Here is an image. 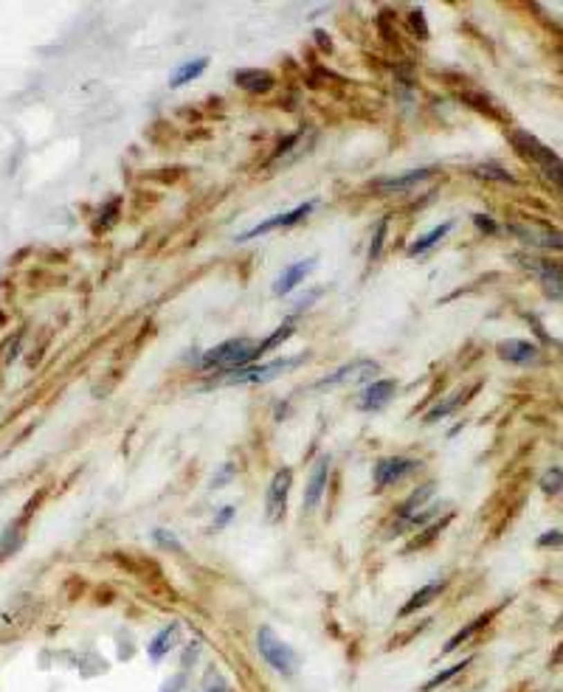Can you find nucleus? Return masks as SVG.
Returning a JSON list of instances; mask_svg holds the SVG:
<instances>
[{
  "label": "nucleus",
  "mask_w": 563,
  "mask_h": 692,
  "mask_svg": "<svg viewBox=\"0 0 563 692\" xmlns=\"http://www.w3.org/2000/svg\"><path fill=\"white\" fill-rule=\"evenodd\" d=\"M301 363H307V355H293V358H279L262 366H242L234 372H223L217 380H211V385H259V383H271L293 369H298Z\"/></svg>",
  "instance_id": "f257e3e1"
},
{
  "label": "nucleus",
  "mask_w": 563,
  "mask_h": 692,
  "mask_svg": "<svg viewBox=\"0 0 563 692\" xmlns=\"http://www.w3.org/2000/svg\"><path fill=\"white\" fill-rule=\"evenodd\" d=\"M524 271H530L538 284L544 287V293L549 298H563V268L555 262H544V259H533V256H518Z\"/></svg>",
  "instance_id": "1a4fd4ad"
},
{
  "label": "nucleus",
  "mask_w": 563,
  "mask_h": 692,
  "mask_svg": "<svg viewBox=\"0 0 563 692\" xmlns=\"http://www.w3.org/2000/svg\"><path fill=\"white\" fill-rule=\"evenodd\" d=\"M327 475H330V456L321 453L313 462L310 475H307V487H305V509L307 512H313L319 507V501H321V495L327 490Z\"/></svg>",
  "instance_id": "9b49d317"
},
{
  "label": "nucleus",
  "mask_w": 563,
  "mask_h": 692,
  "mask_svg": "<svg viewBox=\"0 0 563 692\" xmlns=\"http://www.w3.org/2000/svg\"><path fill=\"white\" fill-rule=\"evenodd\" d=\"M538 549H563V529H549L538 538Z\"/></svg>",
  "instance_id": "c85d7f7f"
},
{
  "label": "nucleus",
  "mask_w": 563,
  "mask_h": 692,
  "mask_svg": "<svg viewBox=\"0 0 563 692\" xmlns=\"http://www.w3.org/2000/svg\"><path fill=\"white\" fill-rule=\"evenodd\" d=\"M431 172H434V169H414V172H403V175H395V178L375 181V183H372V189H377V192H409V189H414L417 183L428 181V178H431Z\"/></svg>",
  "instance_id": "2eb2a0df"
},
{
  "label": "nucleus",
  "mask_w": 563,
  "mask_h": 692,
  "mask_svg": "<svg viewBox=\"0 0 563 692\" xmlns=\"http://www.w3.org/2000/svg\"><path fill=\"white\" fill-rule=\"evenodd\" d=\"M488 619H490V614H488V617H479V619H473V622H470V625H467L465 630L454 633V636H451V639L445 641V647H443V653H454V650H456V647H459L462 641H467V639H470V636H473L476 630H479V628H482V625H485Z\"/></svg>",
  "instance_id": "393cba45"
},
{
  "label": "nucleus",
  "mask_w": 563,
  "mask_h": 692,
  "mask_svg": "<svg viewBox=\"0 0 563 692\" xmlns=\"http://www.w3.org/2000/svg\"><path fill=\"white\" fill-rule=\"evenodd\" d=\"M411 26H414V28H420V34H422V37L428 34L425 20H422V12H420V9H417V12H411Z\"/></svg>",
  "instance_id": "f704fd0d"
},
{
  "label": "nucleus",
  "mask_w": 563,
  "mask_h": 692,
  "mask_svg": "<svg viewBox=\"0 0 563 692\" xmlns=\"http://www.w3.org/2000/svg\"><path fill=\"white\" fill-rule=\"evenodd\" d=\"M541 490L555 495L563 490V467H549L544 475H541Z\"/></svg>",
  "instance_id": "a878e982"
},
{
  "label": "nucleus",
  "mask_w": 563,
  "mask_h": 692,
  "mask_svg": "<svg viewBox=\"0 0 563 692\" xmlns=\"http://www.w3.org/2000/svg\"><path fill=\"white\" fill-rule=\"evenodd\" d=\"M476 392V388H467V392H459V394H454V397H448V403H440V406H434L428 414H425V425H431V422H437V419H443V417H448L451 411H456L459 406H465L467 403V397Z\"/></svg>",
  "instance_id": "412c9836"
},
{
  "label": "nucleus",
  "mask_w": 563,
  "mask_h": 692,
  "mask_svg": "<svg viewBox=\"0 0 563 692\" xmlns=\"http://www.w3.org/2000/svg\"><path fill=\"white\" fill-rule=\"evenodd\" d=\"M178 636H181V625L178 622H172V625H166V628H161L155 636H152V641L147 644V656L158 664L172 647L178 644Z\"/></svg>",
  "instance_id": "dca6fc26"
},
{
  "label": "nucleus",
  "mask_w": 563,
  "mask_h": 692,
  "mask_svg": "<svg viewBox=\"0 0 563 692\" xmlns=\"http://www.w3.org/2000/svg\"><path fill=\"white\" fill-rule=\"evenodd\" d=\"M184 689H186V675H184V673L172 675V678L161 686V692H184Z\"/></svg>",
  "instance_id": "7c9ffc66"
},
{
  "label": "nucleus",
  "mask_w": 563,
  "mask_h": 692,
  "mask_svg": "<svg viewBox=\"0 0 563 692\" xmlns=\"http://www.w3.org/2000/svg\"><path fill=\"white\" fill-rule=\"evenodd\" d=\"M290 335H293V327H290V324L279 327V329H276V332H274V335H271L268 340H262V343L256 346V358H259V355H265V352H271V349H276V346H279V343H285V340H287Z\"/></svg>",
  "instance_id": "bb28decb"
},
{
  "label": "nucleus",
  "mask_w": 563,
  "mask_h": 692,
  "mask_svg": "<svg viewBox=\"0 0 563 692\" xmlns=\"http://www.w3.org/2000/svg\"><path fill=\"white\" fill-rule=\"evenodd\" d=\"M476 175H479V178H493V181L512 183V178L507 175V172H504V169H496V166H479V169H476Z\"/></svg>",
  "instance_id": "c756f323"
},
{
  "label": "nucleus",
  "mask_w": 563,
  "mask_h": 692,
  "mask_svg": "<svg viewBox=\"0 0 563 692\" xmlns=\"http://www.w3.org/2000/svg\"><path fill=\"white\" fill-rule=\"evenodd\" d=\"M496 352H499L501 361L515 363V366H530V363H535L538 355H541V349H538L535 343H530V340H515V338L501 340Z\"/></svg>",
  "instance_id": "ddd939ff"
},
{
  "label": "nucleus",
  "mask_w": 563,
  "mask_h": 692,
  "mask_svg": "<svg viewBox=\"0 0 563 692\" xmlns=\"http://www.w3.org/2000/svg\"><path fill=\"white\" fill-rule=\"evenodd\" d=\"M28 515H31V509H26L23 518H17V521H12V524L6 527L3 538H0V560H6L9 554H15V552L20 549V543H23V527H26V521H28Z\"/></svg>",
  "instance_id": "6ab92c4d"
},
{
  "label": "nucleus",
  "mask_w": 563,
  "mask_h": 692,
  "mask_svg": "<svg viewBox=\"0 0 563 692\" xmlns=\"http://www.w3.org/2000/svg\"><path fill=\"white\" fill-rule=\"evenodd\" d=\"M152 540L161 546V549H166V552H175V554H184V546H181V540L175 538V532H166V529H155L152 532Z\"/></svg>",
  "instance_id": "cd10ccee"
},
{
  "label": "nucleus",
  "mask_w": 563,
  "mask_h": 692,
  "mask_svg": "<svg viewBox=\"0 0 563 692\" xmlns=\"http://www.w3.org/2000/svg\"><path fill=\"white\" fill-rule=\"evenodd\" d=\"M206 65H208V60L206 57H200V60H192V62H184L175 73H172V79H169V84L172 88H181V84H186V82H192V79H197L203 71H206Z\"/></svg>",
  "instance_id": "4be33fe9"
},
{
  "label": "nucleus",
  "mask_w": 563,
  "mask_h": 692,
  "mask_svg": "<svg viewBox=\"0 0 563 692\" xmlns=\"http://www.w3.org/2000/svg\"><path fill=\"white\" fill-rule=\"evenodd\" d=\"M445 591V580H434V583H428V585H422L420 591H414L411 597H409V602L400 608V617H411L414 611H422L425 605H431L440 594Z\"/></svg>",
  "instance_id": "a211bd4d"
},
{
  "label": "nucleus",
  "mask_w": 563,
  "mask_h": 692,
  "mask_svg": "<svg viewBox=\"0 0 563 692\" xmlns=\"http://www.w3.org/2000/svg\"><path fill=\"white\" fill-rule=\"evenodd\" d=\"M313 268H316V259H305V262H293L290 268H285L274 282V295H287L293 287L305 282V276L313 273Z\"/></svg>",
  "instance_id": "4468645a"
},
{
  "label": "nucleus",
  "mask_w": 563,
  "mask_h": 692,
  "mask_svg": "<svg viewBox=\"0 0 563 692\" xmlns=\"http://www.w3.org/2000/svg\"><path fill=\"white\" fill-rule=\"evenodd\" d=\"M451 228H454V223L448 220V223H443V226H437V228H431L428 234H422V237H417L411 245H409V256H422V253H428L434 245H440L448 234H451Z\"/></svg>",
  "instance_id": "aec40b11"
},
{
  "label": "nucleus",
  "mask_w": 563,
  "mask_h": 692,
  "mask_svg": "<svg viewBox=\"0 0 563 692\" xmlns=\"http://www.w3.org/2000/svg\"><path fill=\"white\" fill-rule=\"evenodd\" d=\"M383 234H386V220H380V223H377V234H375V239H372V248H369V259H377V256H380Z\"/></svg>",
  "instance_id": "2f4dec72"
},
{
  "label": "nucleus",
  "mask_w": 563,
  "mask_h": 692,
  "mask_svg": "<svg viewBox=\"0 0 563 692\" xmlns=\"http://www.w3.org/2000/svg\"><path fill=\"white\" fill-rule=\"evenodd\" d=\"M420 470V462L417 459H409V456H386L375 464V490L383 493L386 487H395L400 484L406 475L417 473Z\"/></svg>",
  "instance_id": "0eeeda50"
},
{
  "label": "nucleus",
  "mask_w": 563,
  "mask_h": 692,
  "mask_svg": "<svg viewBox=\"0 0 563 692\" xmlns=\"http://www.w3.org/2000/svg\"><path fill=\"white\" fill-rule=\"evenodd\" d=\"M313 208H316V203H301V206H296V208H290L285 214H274V217H268L265 223H259V226L248 228L245 234H240L237 242H248V239H256V237H265V234L279 231V228H290V226H296L301 220H307Z\"/></svg>",
  "instance_id": "6e6552de"
},
{
  "label": "nucleus",
  "mask_w": 563,
  "mask_h": 692,
  "mask_svg": "<svg viewBox=\"0 0 563 692\" xmlns=\"http://www.w3.org/2000/svg\"><path fill=\"white\" fill-rule=\"evenodd\" d=\"M431 493H434V482H428V484H422L420 490H414V493L409 495V501L400 507V512H397V515L409 521L411 515H417V507H420L422 501H428V498H431Z\"/></svg>",
  "instance_id": "b1692460"
},
{
  "label": "nucleus",
  "mask_w": 563,
  "mask_h": 692,
  "mask_svg": "<svg viewBox=\"0 0 563 692\" xmlns=\"http://www.w3.org/2000/svg\"><path fill=\"white\" fill-rule=\"evenodd\" d=\"M256 340L251 338H231V340H223L217 343L214 349L203 352L200 358V369H220V372H234V369H242L248 363L256 361Z\"/></svg>",
  "instance_id": "f03ea898"
},
{
  "label": "nucleus",
  "mask_w": 563,
  "mask_h": 692,
  "mask_svg": "<svg viewBox=\"0 0 563 692\" xmlns=\"http://www.w3.org/2000/svg\"><path fill=\"white\" fill-rule=\"evenodd\" d=\"M256 650H259V656H262V659H265L276 673H282V675H296V670H298V664H301L298 653L293 650V647H290L282 636L274 633L271 625H262V628L256 630Z\"/></svg>",
  "instance_id": "7ed1b4c3"
},
{
  "label": "nucleus",
  "mask_w": 563,
  "mask_h": 692,
  "mask_svg": "<svg viewBox=\"0 0 563 692\" xmlns=\"http://www.w3.org/2000/svg\"><path fill=\"white\" fill-rule=\"evenodd\" d=\"M234 82L248 93H265L274 88V76L268 71L259 68H245V71H234Z\"/></svg>",
  "instance_id": "f3484780"
},
{
  "label": "nucleus",
  "mask_w": 563,
  "mask_h": 692,
  "mask_svg": "<svg viewBox=\"0 0 563 692\" xmlns=\"http://www.w3.org/2000/svg\"><path fill=\"white\" fill-rule=\"evenodd\" d=\"M473 223L479 226L482 231H488V234H493V231H496V223L488 217V214H473Z\"/></svg>",
  "instance_id": "473e14b6"
},
{
  "label": "nucleus",
  "mask_w": 563,
  "mask_h": 692,
  "mask_svg": "<svg viewBox=\"0 0 563 692\" xmlns=\"http://www.w3.org/2000/svg\"><path fill=\"white\" fill-rule=\"evenodd\" d=\"M507 231L524 245H533V248H555L560 251L563 248V231L552 228V226H544V223H510Z\"/></svg>",
  "instance_id": "39448f33"
},
{
  "label": "nucleus",
  "mask_w": 563,
  "mask_h": 692,
  "mask_svg": "<svg viewBox=\"0 0 563 692\" xmlns=\"http://www.w3.org/2000/svg\"><path fill=\"white\" fill-rule=\"evenodd\" d=\"M377 372H380L377 361H366V358H361V361H352V363H346V366L335 369V372H332V374H327L324 380H319V383H316V388H338V385H358V383H369Z\"/></svg>",
  "instance_id": "423d86ee"
},
{
  "label": "nucleus",
  "mask_w": 563,
  "mask_h": 692,
  "mask_svg": "<svg viewBox=\"0 0 563 692\" xmlns=\"http://www.w3.org/2000/svg\"><path fill=\"white\" fill-rule=\"evenodd\" d=\"M397 383L395 380H372L364 392L358 394V408L364 411H380L383 406H388V400L395 397Z\"/></svg>",
  "instance_id": "f8f14e48"
},
{
  "label": "nucleus",
  "mask_w": 563,
  "mask_h": 692,
  "mask_svg": "<svg viewBox=\"0 0 563 692\" xmlns=\"http://www.w3.org/2000/svg\"><path fill=\"white\" fill-rule=\"evenodd\" d=\"M231 518H234V507H226V509H220V518H217V521H214V529H223L229 521H231Z\"/></svg>",
  "instance_id": "72a5a7b5"
},
{
  "label": "nucleus",
  "mask_w": 563,
  "mask_h": 692,
  "mask_svg": "<svg viewBox=\"0 0 563 692\" xmlns=\"http://www.w3.org/2000/svg\"><path fill=\"white\" fill-rule=\"evenodd\" d=\"M470 662H473V659H462V662H456L454 667H448V670H443V673H437V675H431V678L420 686V692H434V689L445 686L451 678H456L459 673H465V667H470Z\"/></svg>",
  "instance_id": "5701e85b"
},
{
  "label": "nucleus",
  "mask_w": 563,
  "mask_h": 692,
  "mask_svg": "<svg viewBox=\"0 0 563 692\" xmlns=\"http://www.w3.org/2000/svg\"><path fill=\"white\" fill-rule=\"evenodd\" d=\"M512 144H515V149L521 152V155L533 158V161L544 169V175H546L552 183H557V186L563 189V161H560L552 149H546L541 141H535V138L527 136V133H515V136H512Z\"/></svg>",
  "instance_id": "20e7f679"
},
{
  "label": "nucleus",
  "mask_w": 563,
  "mask_h": 692,
  "mask_svg": "<svg viewBox=\"0 0 563 692\" xmlns=\"http://www.w3.org/2000/svg\"><path fill=\"white\" fill-rule=\"evenodd\" d=\"M290 484H293V470L290 467H282V470L274 473L268 495H265V515H268V521H279V518L285 515Z\"/></svg>",
  "instance_id": "9d476101"
}]
</instances>
